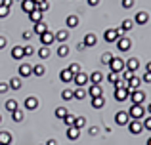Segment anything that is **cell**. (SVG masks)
I'll return each instance as SVG.
<instances>
[{
	"label": "cell",
	"mask_w": 151,
	"mask_h": 145,
	"mask_svg": "<svg viewBox=\"0 0 151 145\" xmlns=\"http://www.w3.org/2000/svg\"><path fill=\"white\" fill-rule=\"evenodd\" d=\"M128 116L132 120H144L145 119V107H144V105H130Z\"/></svg>",
	"instance_id": "6da1fadb"
},
{
	"label": "cell",
	"mask_w": 151,
	"mask_h": 145,
	"mask_svg": "<svg viewBox=\"0 0 151 145\" xmlns=\"http://www.w3.org/2000/svg\"><path fill=\"white\" fill-rule=\"evenodd\" d=\"M121 36H122V31L121 29H105V33H103V40L109 42V44L117 42Z\"/></svg>",
	"instance_id": "7a4b0ae2"
},
{
	"label": "cell",
	"mask_w": 151,
	"mask_h": 145,
	"mask_svg": "<svg viewBox=\"0 0 151 145\" xmlns=\"http://www.w3.org/2000/svg\"><path fill=\"white\" fill-rule=\"evenodd\" d=\"M128 97H130V103H132V105H144L145 92H142V90H132Z\"/></svg>",
	"instance_id": "3957f363"
},
{
	"label": "cell",
	"mask_w": 151,
	"mask_h": 145,
	"mask_svg": "<svg viewBox=\"0 0 151 145\" xmlns=\"http://www.w3.org/2000/svg\"><path fill=\"white\" fill-rule=\"evenodd\" d=\"M109 69H111V73H119L121 74L122 71H124V61H122L121 57H113V59L109 61Z\"/></svg>",
	"instance_id": "277c9868"
},
{
	"label": "cell",
	"mask_w": 151,
	"mask_h": 145,
	"mask_svg": "<svg viewBox=\"0 0 151 145\" xmlns=\"http://www.w3.org/2000/svg\"><path fill=\"white\" fill-rule=\"evenodd\" d=\"M126 126H128L130 134H134V136H138V134L144 132V122H142V120H132V119H130V122L126 124Z\"/></svg>",
	"instance_id": "5b68a950"
},
{
	"label": "cell",
	"mask_w": 151,
	"mask_h": 145,
	"mask_svg": "<svg viewBox=\"0 0 151 145\" xmlns=\"http://www.w3.org/2000/svg\"><path fill=\"white\" fill-rule=\"evenodd\" d=\"M31 74H33V65L21 63V65L17 67V76H19V78H29Z\"/></svg>",
	"instance_id": "8992f818"
},
{
	"label": "cell",
	"mask_w": 151,
	"mask_h": 145,
	"mask_svg": "<svg viewBox=\"0 0 151 145\" xmlns=\"http://www.w3.org/2000/svg\"><path fill=\"white\" fill-rule=\"evenodd\" d=\"M130 48H132V40H130L128 36H121L117 40V50L119 52H128Z\"/></svg>",
	"instance_id": "52a82bcc"
},
{
	"label": "cell",
	"mask_w": 151,
	"mask_h": 145,
	"mask_svg": "<svg viewBox=\"0 0 151 145\" xmlns=\"http://www.w3.org/2000/svg\"><path fill=\"white\" fill-rule=\"evenodd\" d=\"M115 122H117L119 126H126V124L130 122V116H128V111H119L117 115H115Z\"/></svg>",
	"instance_id": "ba28073f"
},
{
	"label": "cell",
	"mask_w": 151,
	"mask_h": 145,
	"mask_svg": "<svg viewBox=\"0 0 151 145\" xmlns=\"http://www.w3.org/2000/svg\"><path fill=\"white\" fill-rule=\"evenodd\" d=\"M73 82H75V84H77V88H84V86L86 84H88V74H86V73H78V74H75V78H73Z\"/></svg>",
	"instance_id": "9c48e42d"
},
{
	"label": "cell",
	"mask_w": 151,
	"mask_h": 145,
	"mask_svg": "<svg viewBox=\"0 0 151 145\" xmlns=\"http://www.w3.org/2000/svg\"><path fill=\"white\" fill-rule=\"evenodd\" d=\"M147 21H149L147 11H138V14L134 15V25H147Z\"/></svg>",
	"instance_id": "30bf717a"
},
{
	"label": "cell",
	"mask_w": 151,
	"mask_h": 145,
	"mask_svg": "<svg viewBox=\"0 0 151 145\" xmlns=\"http://www.w3.org/2000/svg\"><path fill=\"white\" fill-rule=\"evenodd\" d=\"M113 96H115V99H117V101H126V99H128V96H130V92L126 88H115Z\"/></svg>",
	"instance_id": "8fae6325"
},
{
	"label": "cell",
	"mask_w": 151,
	"mask_h": 145,
	"mask_svg": "<svg viewBox=\"0 0 151 145\" xmlns=\"http://www.w3.org/2000/svg\"><path fill=\"white\" fill-rule=\"evenodd\" d=\"M23 105H25L27 111H35V109H38V97L37 96H29Z\"/></svg>",
	"instance_id": "7c38bea8"
},
{
	"label": "cell",
	"mask_w": 151,
	"mask_h": 145,
	"mask_svg": "<svg viewBox=\"0 0 151 145\" xmlns=\"http://www.w3.org/2000/svg\"><path fill=\"white\" fill-rule=\"evenodd\" d=\"M140 84H142V78L134 74V76L126 82V90H128V92H132V90H140Z\"/></svg>",
	"instance_id": "4fadbf2b"
},
{
	"label": "cell",
	"mask_w": 151,
	"mask_h": 145,
	"mask_svg": "<svg viewBox=\"0 0 151 145\" xmlns=\"http://www.w3.org/2000/svg\"><path fill=\"white\" fill-rule=\"evenodd\" d=\"M73 78H75V74L69 71V69H61L59 71V80L63 82V84H69V82H73Z\"/></svg>",
	"instance_id": "5bb4252c"
},
{
	"label": "cell",
	"mask_w": 151,
	"mask_h": 145,
	"mask_svg": "<svg viewBox=\"0 0 151 145\" xmlns=\"http://www.w3.org/2000/svg\"><path fill=\"white\" fill-rule=\"evenodd\" d=\"M38 38H40L42 46H50V44H54V40H55L54 33H50V31H46V33H42V34H40Z\"/></svg>",
	"instance_id": "9a60e30c"
},
{
	"label": "cell",
	"mask_w": 151,
	"mask_h": 145,
	"mask_svg": "<svg viewBox=\"0 0 151 145\" xmlns=\"http://www.w3.org/2000/svg\"><path fill=\"white\" fill-rule=\"evenodd\" d=\"M54 36H55V40H58L59 44H65V42L69 40V29H59Z\"/></svg>",
	"instance_id": "2e32d148"
},
{
	"label": "cell",
	"mask_w": 151,
	"mask_h": 145,
	"mask_svg": "<svg viewBox=\"0 0 151 145\" xmlns=\"http://www.w3.org/2000/svg\"><path fill=\"white\" fill-rule=\"evenodd\" d=\"M65 136H67V139H71V141H77V139L81 138V130L75 128V126H69L67 132H65Z\"/></svg>",
	"instance_id": "e0dca14e"
},
{
	"label": "cell",
	"mask_w": 151,
	"mask_h": 145,
	"mask_svg": "<svg viewBox=\"0 0 151 145\" xmlns=\"http://www.w3.org/2000/svg\"><path fill=\"white\" fill-rule=\"evenodd\" d=\"M88 96H90V97H100V96H103V88H101V84H90V88H88Z\"/></svg>",
	"instance_id": "ac0fdd59"
},
{
	"label": "cell",
	"mask_w": 151,
	"mask_h": 145,
	"mask_svg": "<svg viewBox=\"0 0 151 145\" xmlns=\"http://www.w3.org/2000/svg\"><path fill=\"white\" fill-rule=\"evenodd\" d=\"M21 10L25 11V14H31L33 10H37V4H35L33 0H21Z\"/></svg>",
	"instance_id": "d6986e66"
},
{
	"label": "cell",
	"mask_w": 151,
	"mask_h": 145,
	"mask_svg": "<svg viewBox=\"0 0 151 145\" xmlns=\"http://www.w3.org/2000/svg\"><path fill=\"white\" fill-rule=\"evenodd\" d=\"M138 67H140V61H138L136 57H130L128 61H124V69H128V71H132V73H136Z\"/></svg>",
	"instance_id": "ffe728a7"
},
{
	"label": "cell",
	"mask_w": 151,
	"mask_h": 145,
	"mask_svg": "<svg viewBox=\"0 0 151 145\" xmlns=\"http://www.w3.org/2000/svg\"><path fill=\"white\" fill-rule=\"evenodd\" d=\"M96 42H98V36H96L94 33L84 34V46H86V48H92V46H96Z\"/></svg>",
	"instance_id": "44dd1931"
},
{
	"label": "cell",
	"mask_w": 151,
	"mask_h": 145,
	"mask_svg": "<svg viewBox=\"0 0 151 145\" xmlns=\"http://www.w3.org/2000/svg\"><path fill=\"white\" fill-rule=\"evenodd\" d=\"M88 80H90V84H101V80H103L101 71H94L92 74H88Z\"/></svg>",
	"instance_id": "7402d4cb"
},
{
	"label": "cell",
	"mask_w": 151,
	"mask_h": 145,
	"mask_svg": "<svg viewBox=\"0 0 151 145\" xmlns=\"http://www.w3.org/2000/svg\"><path fill=\"white\" fill-rule=\"evenodd\" d=\"M12 134L10 132H6V130H2L0 132V145H12Z\"/></svg>",
	"instance_id": "603a6c76"
},
{
	"label": "cell",
	"mask_w": 151,
	"mask_h": 145,
	"mask_svg": "<svg viewBox=\"0 0 151 145\" xmlns=\"http://www.w3.org/2000/svg\"><path fill=\"white\" fill-rule=\"evenodd\" d=\"M119 29H121L122 33H130V31L134 29V21H132V19H122V23H121Z\"/></svg>",
	"instance_id": "cb8c5ba5"
},
{
	"label": "cell",
	"mask_w": 151,
	"mask_h": 145,
	"mask_svg": "<svg viewBox=\"0 0 151 145\" xmlns=\"http://www.w3.org/2000/svg\"><path fill=\"white\" fill-rule=\"evenodd\" d=\"M48 31V27H46V23L44 21H40V23H35V27H33V34H38L40 36L42 33H46Z\"/></svg>",
	"instance_id": "d4e9b609"
},
{
	"label": "cell",
	"mask_w": 151,
	"mask_h": 145,
	"mask_svg": "<svg viewBox=\"0 0 151 145\" xmlns=\"http://www.w3.org/2000/svg\"><path fill=\"white\" fill-rule=\"evenodd\" d=\"M8 86H10L12 90H19V88L23 86V80H21L19 76H12V78H10V82H8Z\"/></svg>",
	"instance_id": "484cf974"
},
{
	"label": "cell",
	"mask_w": 151,
	"mask_h": 145,
	"mask_svg": "<svg viewBox=\"0 0 151 145\" xmlns=\"http://www.w3.org/2000/svg\"><path fill=\"white\" fill-rule=\"evenodd\" d=\"M12 57H14V59H23V57H25L23 46H14V48H12Z\"/></svg>",
	"instance_id": "4316f807"
},
{
	"label": "cell",
	"mask_w": 151,
	"mask_h": 145,
	"mask_svg": "<svg viewBox=\"0 0 151 145\" xmlns=\"http://www.w3.org/2000/svg\"><path fill=\"white\" fill-rule=\"evenodd\" d=\"M65 25H67V29H77L78 27V17L77 15H69V17L65 19Z\"/></svg>",
	"instance_id": "83f0119b"
},
{
	"label": "cell",
	"mask_w": 151,
	"mask_h": 145,
	"mask_svg": "<svg viewBox=\"0 0 151 145\" xmlns=\"http://www.w3.org/2000/svg\"><path fill=\"white\" fill-rule=\"evenodd\" d=\"M88 96V92H86L84 88H77L73 92V99H78V101H84V97Z\"/></svg>",
	"instance_id": "f1b7e54d"
},
{
	"label": "cell",
	"mask_w": 151,
	"mask_h": 145,
	"mask_svg": "<svg viewBox=\"0 0 151 145\" xmlns=\"http://www.w3.org/2000/svg\"><path fill=\"white\" fill-rule=\"evenodd\" d=\"M33 74H35V76H44V74H46V67L42 63L33 65Z\"/></svg>",
	"instance_id": "f546056e"
},
{
	"label": "cell",
	"mask_w": 151,
	"mask_h": 145,
	"mask_svg": "<svg viewBox=\"0 0 151 145\" xmlns=\"http://www.w3.org/2000/svg\"><path fill=\"white\" fill-rule=\"evenodd\" d=\"M29 19H31L33 23H40V21H42V11H38V10H33V11L29 14Z\"/></svg>",
	"instance_id": "4dcf8cb0"
},
{
	"label": "cell",
	"mask_w": 151,
	"mask_h": 145,
	"mask_svg": "<svg viewBox=\"0 0 151 145\" xmlns=\"http://www.w3.org/2000/svg\"><path fill=\"white\" fill-rule=\"evenodd\" d=\"M105 105V97L100 96V97H92V107L94 109H101Z\"/></svg>",
	"instance_id": "1f68e13d"
},
{
	"label": "cell",
	"mask_w": 151,
	"mask_h": 145,
	"mask_svg": "<svg viewBox=\"0 0 151 145\" xmlns=\"http://www.w3.org/2000/svg\"><path fill=\"white\" fill-rule=\"evenodd\" d=\"M55 52H58L59 57H67V56H69V46H67V44H59Z\"/></svg>",
	"instance_id": "d6a6232c"
},
{
	"label": "cell",
	"mask_w": 151,
	"mask_h": 145,
	"mask_svg": "<svg viewBox=\"0 0 151 145\" xmlns=\"http://www.w3.org/2000/svg\"><path fill=\"white\" fill-rule=\"evenodd\" d=\"M4 107H6V111H10V113H14V111H17V101L15 99H8L6 103H4Z\"/></svg>",
	"instance_id": "836d02e7"
},
{
	"label": "cell",
	"mask_w": 151,
	"mask_h": 145,
	"mask_svg": "<svg viewBox=\"0 0 151 145\" xmlns=\"http://www.w3.org/2000/svg\"><path fill=\"white\" fill-rule=\"evenodd\" d=\"M23 119H25V115H23L21 109H17V111L12 113V120H14V122H23Z\"/></svg>",
	"instance_id": "e575fe53"
},
{
	"label": "cell",
	"mask_w": 151,
	"mask_h": 145,
	"mask_svg": "<svg viewBox=\"0 0 151 145\" xmlns=\"http://www.w3.org/2000/svg\"><path fill=\"white\" fill-rule=\"evenodd\" d=\"M50 56H52V52H50L48 46H42V48L38 50V57H40V59H48Z\"/></svg>",
	"instance_id": "d590c367"
},
{
	"label": "cell",
	"mask_w": 151,
	"mask_h": 145,
	"mask_svg": "<svg viewBox=\"0 0 151 145\" xmlns=\"http://www.w3.org/2000/svg\"><path fill=\"white\" fill-rule=\"evenodd\" d=\"M75 128H78V130H82V128L86 126V119L84 116H77V119H75V124H73Z\"/></svg>",
	"instance_id": "8d00e7d4"
},
{
	"label": "cell",
	"mask_w": 151,
	"mask_h": 145,
	"mask_svg": "<svg viewBox=\"0 0 151 145\" xmlns=\"http://www.w3.org/2000/svg\"><path fill=\"white\" fill-rule=\"evenodd\" d=\"M67 115H69V111H67L65 107H58V109H55V116H58L59 120H63Z\"/></svg>",
	"instance_id": "74e56055"
},
{
	"label": "cell",
	"mask_w": 151,
	"mask_h": 145,
	"mask_svg": "<svg viewBox=\"0 0 151 145\" xmlns=\"http://www.w3.org/2000/svg\"><path fill=\"white\" fill-rule=\"evenodd\" d=\"M61 99L63 101H71L73 99V90H63L61 92Z\"/></svg>",
	"instance_id": "f35d334b"
},
{
	"label": "cell",
	"mask_w": 151,
	"mask_h": 145,
	"mask_svg": "<svg viewBox=\"0 0 151 145\" xmlns=\"http://www.w3.org/2000/svg\"><path fill=\"white\" fill-rule=\"evenodd\" d=\"M37 10H38V11H42V14H44V11H48V10H50V4H48V0H46V2H40V4H37Z\"/></svg>",
	"instance_id": "ab89813d"
},
{
	"label": "cell",
	"mask_w": 151,
	"mask_h": 145,
	"mask_svg": "<svg viewBox=\"0 0 151 145\" xmlns=\"http://www.w3.org/2000/svg\"><path fill=\"white\" fill-rule=\"evenodd\" d=\"M119 78H121V74H119V73H109V74H107V82H111V84H115Z\"/></svg>",
	"instance_id": "60d3db41"
},
{
	"label": "cell",
	"mask_w": 151,
	"mask_h": 145,
	"mask_svg": "<svg viewBox=\"0 0 151 145\" xmlns=\"http://www.w3.org/2000/svg\"><path fill=\"white\" fill-rule=\"evenodd\" d=\"M113 57H115V56H113V54H109V52H105V54H103V56H101V63H103V65H109V61H111V59H113Z\"/></svg>",
	"instance_id": "b9f144b4"
},
{
	"label": "cell",
	"mask_w": 151,
	"mask_h": 145,
	"mask_svg": "<svg viewBox=\"0 0 151 145\" xmlns=\"http://www.w3.org/2000/svg\"><path fill=\"white\" fill-rule=\"evenodd\" d=\"M67 69H69V71L73 73V74H78V73L82 71V69H81V65H78V63H71V65H69Z\"/></svg>",
	"instance_id": "7bdbcfd3"
},
{
	"label": "cell",
	"mask_w": 151,
	"mask_h": 145,
	"mask_svg": "<svg viewBox=\"0 0 151 145\" xmlns=\"http://www.w3.org/2000/svg\"><path fill=\"white\" fill-rule=\"evenodd\" d=\"M132 76H134V73H132V71H128V69H124V71L121 73V78H122V80H126V82H128Z\"/></svg>",
	"instance_id": "ee69618b"
},
{
	"label": "cell",
	"mask_w": 151,
	"mask_h": 145,
	"mask_svg": "<svg viewBox=\"0 0 151 145\" xmlns=\"http://www.w3.org/2000/svg\"><path fill=\"white\" fill-rule=\"evenodd\" d=\"M8 15H10V8H6L4 4H0V19L8 17Z\"/></svg>",
	"instance_id": "f6af8a7d"
},
{
	"label": "cell",
	"mask_w": 151,
	"mask_h": 145,
	"mask_svg": "<svg viewBox=\"0 0 151 145\" xmlns=\"http://www.w3.org/2000/svg\"><path fill=\"white\" fill-rule=\"evenodd\" d=\"M75 119H77V116H73V115L69 113V115H67L65 119H63V122H65L67 126H73V124H75Z\"/></svg>",
	"instance_id": "bcb514c9"
},
{
	"label": "cell",
	"mask_w": 151,
	"mask_h": 145,
	"mask_svg": "<svg viewBox=\"0 0 151 145\" xmlns=\"http://www.w3.org/2000/svg\"><path fill=\"white\" fill-rule=\"evenodd\" d=\"M23 54H25L27 57H29V56H33V54H35V48H33V46H29V44H27V46H23Z\"/></svg>",
	"instance_id": "7dc6e473"
},
{
	"label": "cell",
	"mask_w": 151,
	"mask_h": 145,
	"mask_svg": "<svg viewBox=\"0 0 151 145\" xmlns=\"http://www.w3.org/2000/svg\"><path fill=\"white\" fill-rule=\"evenodd\" d=\"M122 8H124V10H130V8L134 6V0H122Z\"/></svg>",
	"instance_id": "c3c4849f"
},
{
	"label": "cell",
	"mask_w": 151,
	"mask_h": 145,
	"mask_svg": "<svg viewBox=\"0 0 151 145\" xmlns=\"http://www.w3.org/2000/svg\"><path fill=\"white\" fill-rule=\"evenodd\" d=\"M142 122H144V130H149V132H151V116H147V119H144Z\"/></svg>",
	"instance_id": "681fc988"
},
{
	"label": "cell",
	"mask_w": 151,
	"mask_h": 145,
	"mask_svg": "<svg viewBox=\"0 0 151 145\" xmlns=\"http://www.w3.org/2000/svg\"><path fill=\"white\" fill-rule=\"evenodd\" d=\"M8 88H10V86H8V82H0V94H6Z\"/></svg>",
	"instance_id": "f907efd6"
},
{
	"label": "cell",
	"mask_w": 151,
	"mask_h": 145,
	"mask_svg": "<svg viewBox=\"0 0 151 145\" xmlns=\"http://www.w3.org/2000/svg\"><path fill=\"white\" fill-rule=\"evenodd\" d=\"M88 134H90V136H98V134H100V128H98V126H92V128L88 130Z\"/></svg>",
	"instance_id": "816d5d0a"
},
{
	"label": "cell",
	"mask_w": 151,
	"mask_h": 145,
	"mask_svg": "<svg viewBox=\"0 0 151 145\" xmlns=\"http://www.w3.org/2000/svg\"><path fill=\"white\" fill-rule=\"evenodd\" d=\"M6 44H8L6 36H2V34H0V50H4V48H6Z\"/></svg>",
	"instance_id": "f5cc1de1"
},
{
	"label": "cell",
	"mask_w": 151,
	"mask_h": 145,
	"mask_svg": "<svg viewBox=\"0 0 151 145\" xmlns=\"http://www.w3.org/2000/svg\"><path fill=\"white\" fill-rule=\"evenodd\" d=\"M142 82H151V73H144V76H142Z\"/></svg>",
	"instance_id": "db71d44e"
},
{
	"label": "cell",
	"mask_w": 151,
	"mask_h": 145,
	"mask_svg": "<svg viewBox=\"0 0 151 145\" xmlns=\"http://www.w3.org/2000/svg\"><path fill=\"white\" fill-rule=\"evenodd\" d=\"M23 38H25V40H29L31 36H33V33H31V31H23V34H21Z\"/></svg>",
	"instance_id": "11a10c76"
},
{
	"label": "cell",
	"mask_w": 151,
	"mask_h": 145,
	"mask_svg": "<svg viewBox=\"0 0 151 145\" xmlns=\"http://www.w3.org/2000/svg\"><path fill=\"white\" fill-rule=\"evenodd\" d=\"M100 2H101V0H86V4H88V6H92V8H94V6H98Z\"/></svg>",
	"instance_id": "9f6ffc18"
},
{
	"label": "cell",
	"mask_w": 151,
	"mask_h": 145,
	"mask_svg": "<svg viewBox=\"0 0 151 145\" xmlns=\"http://www.w3.org/2000/svg\"><path fill=\"white\" fill-rule=\"evenodd\" d=\"M12 2H14V0H2V4H4L6 8H10V6H12Z\"/></svg>",
	"instance_id": "6f0895ef"
},
{
	"label": "cell",
	"mask_w": 151,
	"mask_h": 145,
	"mask_svg": "<svg viewBox=\"0 0 151 145\" xmlns=\"http://www.w3.org/2000/svg\"><path fill=\"white\" fill-rule=\"evenodd\" d=\"M77 48H78V50H81V52H82V50H86V46H84V42H78V46H77Z\"/></svg>",
	"instance_id": "680465c9"
},
{
	"label": "cell",
	"mask_w": 151,
	"mask_h": 145,
	"mask_svg": "<svg viewBox=\"0 0 151 145\" xmlns=\"http://www.w3.org/2000/svg\"><path fill=\"white\" fill-rule=\"evenodd\" d=\"M46 145H58V141H55V139H48V141H46Z\"/></svg>",
	"instance_id": "91938a15"
},
{
	"label": "cell",
	"mask_w": 151,
	"mask_h": 145,
	"mask_svg": "<svg viewBox=\"0 0 151 145\" xmlns=\"http://www.w3.org/2000/svg\"><path fill=\"white\" fill-rule=\"evenodd\" d=\"M145 73H151V61H149L147 65H145Z\"/></svg>",
	"instance_id": "94428289"
},
{
	"label": "cell",
	"mask_w": 151,
	"mask_h": 145,
	"mask_svg": "<svg viewBox=\"0 0 151 145\" xmlns=\"http://www.w3.org/2000/svg\"><path fill=\"white\" fill-rule=\"evenodd\" d=\"M145 111H147V113H149V115H151V103L147 105V107H145Z\"/></svg>",
	"instance_id": "6125c7cd"
},
{
	"label": "cell",
	"mask_w": 151,
	"mask_h": 145,
	"mask_svg": "<svg viewBox=\"0 0 151 145\" xmlns=\"http://www.w3.org/2000/svg\"><path fill=\"white\" fill-rule=\"evenodd\" d=\"M35 4H40V2H46V0H33Z\"/></svg>",
	"instance_id": "be15d7a7"
},
{
	"label": "cell",
	"mask_w": 151,
	"mask_h": 145,
	"mask_svg": "<svg viewBox=\"0 0 151 145\" xmlns=\"http://www.w3.org/2000/svg\"><path fill=\"white\" fill-rule=\"evenodd\" d=\"M147 145H151V138H149V139H147Z\"/></svg>",
	"instance_id": "e7e4bbea"
},
{
	"label": "cell",
	"mask_w": 151,
	"mask_h": 145,
	"mask_svg": "<svg viewBox=\"0 0 151 145\" xmlns=\"http://www.w3.org/2000/svg\"><path fill=\"white\" fill-rule=\"evenodd\" d=\"M0 122H2V115H0Z\"/></svg>",
	"instance_id": "03108f58"
},
{
	"label": "cell",
	"mask_w": 151,
	"mask_h": 145,
	"mask_svg": "<svg viewBox=\"0 0 151 145\" xmlns=\"http://www.w3.org/2000/svg\"><path fill=\"white\" fill-rule=\"evenodd\" d=\"M19 2H21V0H19Z\"/></svg>",
	"instance_id": "003e7915"
}]
</instances>
